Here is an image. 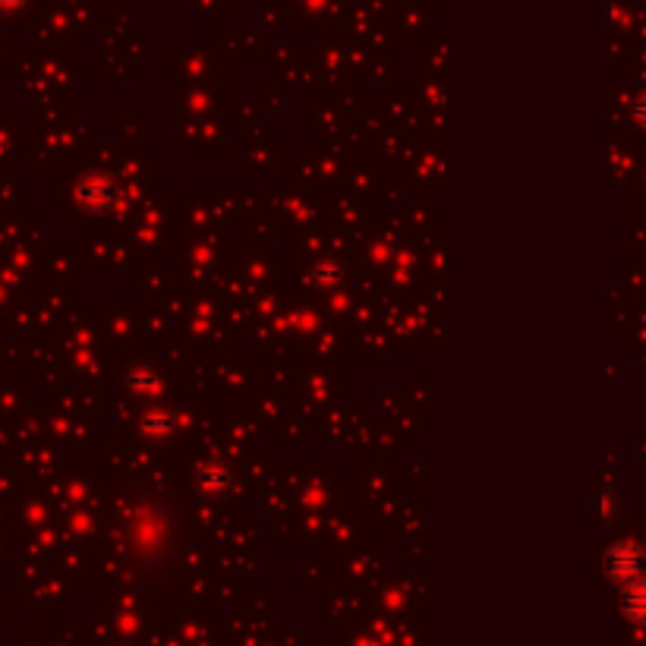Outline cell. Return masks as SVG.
<instances>
[{"instance_id": "1", "label": "cell", "mask_w": 646, "mask_h": 646, "mask_svg": "<svg viewBox=\"0 0 646 646\" xmlns=\"http://www.w3.org/2000/svg\"><path fill=\"white\" fill-rule=\"evenodd\" d=\"M609 574L621 583H634L643 574V555L637 546H618L609 555Z\"/></svg>"}, {"instance_id": "2", "label": "cell", "mask_w": 646, "mask_h": 646, "mask_svg": "<svg viewBox=\"0 0 646 646\" xmlns=\"http://www.w3.org/2000/svg\"><path fill=\"white\" fill-rule=\"evenodd\" d=\"M621 609L631 621H643L646 624V580H634L628 583V590H624V599H621Z\"/></svg>"}, {"instance_id": "3", "label": "cell", "mask_w": 646, "mask_h": 646, "mask_svg": "<svg viewBox=\"0 0 646 646\" xmlns=\"http://www.w3.org/2000/svg\"><path fill=\"white\" fill-rule=\"evenodd\" d=\"M634 114H637V117L643 120V127H646V95H643V98L637 101V108H634Z\"/></svg>"}]
</instances>
